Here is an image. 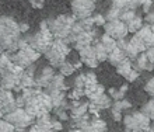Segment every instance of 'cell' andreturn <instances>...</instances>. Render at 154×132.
<instances>
[{
	"mask_svg": "<svg viewBox=\"0 0 154 132\" xmlns=\"http://www.w3.org/2000/svg\"><path fill=\"white\" fill-rule=\"evenodd\" d=\"M21 39L20 23L7 16L0 17V45L6 52H16Z\"/></svg>",
	"mask_w": 154,
	"mask_h": 132,
	"instance_id": "6da1fadb",
	"label": "cell"
},
{
	"mask_svg": "<svg viewBox=\"0 0 154 132\" xmlns=\"http://www.w3.org/2000/svg\"><path fill=\"white\" fill-rule=\"evenodd\" d=\"M25 110L28 114L34 117V118H38L41 115H45V114H49L52 111V101H51V97H49V93L46 91H42L38 87L37 93L34 94V97L29 100L28 103L25 104Z\"/></svg>",
	"mask_w": 154,
	"mask_h": 132,
	"instance_id": "7a4b0ae2",
	"label": "cell"
},
{
	"mask_svg": "<svg viewBox=\"0 0 154 132\" xmlns=\"http://www.w3.org/2000/svg\"><path fill=\"white\" fill-rule=\"evenodd\" d=\"M25 39L37 52L44 55L49 49V46L52 45L55 37H53V34L51 33V30L48 27V21H42L41 23V28L32 35L25 37Z\"/></svg>",
	"mask_w": 154,
	"mask_h": 132,
	"instance_id": "3957f363",
	"label": "cell"
},
{
	"mask_svg": "<svg viewBox=\"0 0 154 132\" xmlns=\"http://www.w3.org/2000/svg\"><path fill=\"white\" fill-rule=\"evenodd\" d=\"M41 54L37 52L34 49L32 46L29 45L25 38H21L20 39V44H18V49L16 52H13L11 55V61L16 63L17 66H20L23 69L31 66L32 63H35L39 59Z\"/></svg>",
	"mask_w": 154,
	"mask_h": 132,
	"instance_id": "277c9868",
	"label": "cell"
},
{
	"mask_svg": "<svg viewBox=\"0 0 154 132\" xmlns=\"http://www.w3.org/2000/svg\"><path fill=\"white\" fill-rule=\"evenodd\" d=\"M76 21H77V18L74 16L60 14V16L55 17V18L48 20V27L55 38L66 39L70 35V33H72V28H73Z\"/></svg>",
	"mask_w": 154,
	"mask_h": 132,
	"instance_id": "5b68a950",
	"label": "cell"
},
{
	"mask_svg": "<svg viewBox=\"0 0 154 132\" xmlns=\"http://www.w3.org/2000/svg\"><path fill=\"white\" fill-rule=\"evenodd\" d=\"M70 54V45L66 41L60 38H55L52 45L49 46V49L45 52V56L48 59V62L53 68H59L62 63L66 61L67 55Z\"/></svg>",
	"mask_w": 154,
	"mask_h": 132,
	"instance_id": "8992f818",
	"label": "cell"
},
{
	"mask_svg": "<svg viewBox=\"0 0 154 132\" xmlns=\"http://www.w3.org/2000/svg\"><path fill=\"white\" fill-rule=\"evenodd\" d=\"M3 118L7 120L10 124L14 125L16 131H23V129L28 128V127H31V125L34 124V121H35V118H34L31 114H28L24 107L14 108L13 111L4 114Z\"/></svg>",
	"mask_w": 154,
	"mask_h": 132,
	"instance_id": "52a82bcc",
	"label": "cell"
},
{
	"mask_svg": "<svg viewBox=\"0 0 154 132\" xmlns=\"http://www.w3.org/2000/svg\"><path fill=\"white\" fill-rule=\"evenodd\" d=\"M125 131H150V118L142 111L128 114L122 118Z\"/></svg>",
	"mask_w": 154,
	"mask_h": 132,
	"instance_id": "ba28073f",
	"label": "cell"
},
{
	"mask_svg": "<svg viewBox=\"0 0 154 132\" xmlns=\"http://www.w3.org/2000/svg\"><path fill=\"white\" fill-rule=\"evenodd\" d=\"M95 10V0H73L72 2V11L77 20H83L93 16Z\"/></svg>",
	"mask_w": 154,
	"mask_h": 132,
	"instance_id": "9c48e42d",
	"label": "cell"
},
{
	"mask_svg": "<svg viewBox=\"0 0 154 132\" xmlns=\"http://www.w3.org/2000/svg\"><path fill=\"white\" fill-rule=\"evenodd\" d=\"M104 27V31L105 34L111 35L115 39H121V38L126 37L129 34V30H128V25L126 23H123L122 20H112V21H106L105 24L102 25Z\"/></svg>",
	"mask_w": 154,
	"mask_h": 132,
	"instance_id": "30bf717a",
	"label": "cell"
},
{
	"mask_svg": "<svg viewBox=\"0 0 154 132\" xmlns=\"http://www.w3.org/2000/svg\"><path fill=\"white\" fill-rule=\"evenodd\" d=\"M79 56H80V61L83 62V65L88 66L90 69H95L100 65L97 55H95V49H94L93 45H87L80 48L79 49Z\"/></svg>",
	"mask_w": 154,
	"mask_h": 132,
	"instance_id": "8fae6325",
	"label": "cell"
},
{
	"mask_svg": "<svg viewBox=\"0 0 154 132\" xmlns=\"http://www.w3.org/2000/svg\"><path fill=\"white\" fill-rule=\"evenodd\" d=\"M14 108H17V101L16 96L13 94V90H7V89H0V110L3 114L13 111Z\"/></svg>",
	"mask_w": 154,
	"mask_h": 132,
	"instance_id": "7c38bea8",
	"label": "cell"
},
{
	"mask_svg": "<svg viewBox=\"0 0 154 132\" xmlns=\"http://www.w3.org/2000/svg\"><path fill=\"white\" fill-rule=\"evenodd\" d=\"M116 72H118V74L123 76L128 82H134L139 77V74H140V72L133 68V62L129 58H126L121 65L116 66Z\"/></svg>",
	"mask_w": 154,
	"mask_h": 132,
	"instance_id": "4fadbf2b",
	"label": "cell"
},
{
	"mask_svg": "<svg viewBox=\"0 0 154 132\" xmlns=\"http://www.w3.org/2000/svg\"><path fill=\"white\" fill-rule=\"evenodd\" d=\"M55 68L53 66H45L41 69V72L35 76V87H39V89H46L49 86L51 80L55 76Z\"/></svg>",
	"mask_w": 154,
	"mask_h": 132,
	"instance_id": "5bb4252c",
	"label": "cell"
},
{
	"mask_svg": "<svg viewBox=\"0 0 154 132\" xmlns=\"http://www.w3.org/2000/svg\"><path fill=\"white\" fill-rule=\"evenodd\" d=\"M69 111H70V118H79V117L84 115L88 112V103L85 101H80V100H70L69 103Z\"/></svg>",
	"mask_w": 154,
	"mask_h": 132,
	"instance_id": "9a60e30c",
	"label": "cell"
},
{
	"mask_svg": "<svg viewBox=\"0 0 154 132\" xmlns=\"http://www.w3.org/2000/svg\"><path fill=\"white\" fill-rule=\"evenodd\" d=\"M52 122H53V120L51 118L49 114L41 115V117H38V118H35V124H32L29 127V131H41V132L53 131Z\"/></svg>",
	"mask_w": 154,
	"mask_h": 132,
	"instance_id": "2e32d148",
	"label": "cell"
},
{
	"mask_svg": "<svg viewBox=\"0 0 154 132\" xmlns=\"http://www.w3.org/2000/svg\"><path fill=\"white\" fill-rule=\"evenodd\" d=\"M134 35H136V37H137L143 44H144L146 48L154 46V33H153V30L150 28V24L143 25L137 33H134Z\"/></svg>",
	"mask_w": 154,
	"mask_h": 132,
	"instance_id": "e0dca14e",
	"label": "cell"
},
{
	"mask_svg": "<svg viewBox=\"0 0 154 132\" xmlns=\"http://www.w3.org/2000/svg\"><path fill=\"white\" fill-rule=\"evenodd\" d=\"M132 62H133V68H134L136 70H139V72H144V70L150 72V70L154 69L153 63L149 61V58H147V55L144 54V52L139 54L137 58H134Z\"/></svg>",
	"mask_w": 154,
	"mask_h": 132,
	"instance_id": "ac0fdd59",
	"label": "cell"
},
{
	"mask_svg": "<svg viewBox=\"0 0 154 132\" xmlns=\"http://www.w3.org/2000/svg\"><path fill=\"white\" fill-rule=\"evenodd\" d=\"M67 86L65 83V76L62 73H55L53 79L51 80L49 86L46 87V91H66Z\"/></svg>",
	"mask_w": 154,
	"mask_h": 132,
	"instance_id": "d6986e66",
	"label": "cell"
},
{
	"mask_svg": "<svg viewBox=\"0 0 154 132\" xmlns=\"http://www.w3.org/2000/svg\"><path fill=\"white\" fill-rule=\"evenodd\" d=\"M125 59H126L125 52H123L121 48H118V46H116L114 51H111L109 54H108V59H106V61H108V62H109L112 66H115V68H116V66L121 65Z\"/></svg>",
	"mask_w": 154,
	"mask_h": 132,
	"instance_id": "ffe728a7",
	"label": "cell"
},
{
	"mask_svg": "<svg viewBox=\"0 0 154 132\" xmlns=\"http://www.w3.org/2000/svg\"><path fill=\"white\" fill-rule=\"evenodd\" d=\"M14 65V62L11 61V55L10 52H0V76L3 73H6L7 70H10Z\"/></svg>",
	"mask_w": 154,
	"mask_h": 132,
	"instance_id": "44dd1931",
	"label": "cell"
},
{
	"mask_svg": "<svg viewBox=\"0 0 154 132\" xmlns=\"http://www.w3.org/2000/svg\"><path fill=\"white\" fill-rule=\"evenodd\" d=\"M104 91H105V87L102 86V84H100V83H97V84H94V86L84 89V96L88 97L90 101H93V100H95L97 97H100Z\"/></svg>",
	"mask_w": 154,
	"mask_h": 132,
	"instance_id": "7402d4cb",
	"label": "cell"
},
{
	"mask_svg": "<svg viewBox=\"0 0 154 132\" xmlns=\"http://www.w3.org/2000/svg\"><path fill=\"white\" fill-rule=\"evenodd\" d=\"M106 122L104 120H101L98 115H94L90 120V131L93 132H104L106 131Z\"/></svg>",
	"mask_w": 154,
	"mask_h": 132,
	"instance_id": "603a6c76",
	"label": "cell"
},
{
	"mask_svg": "<svg viewBox=\"0 0 154 132\" xmlns=\"http://www.w3.org/2000/svg\"><path fill=\"white\" fill-rule=\"evenodd\" d=\"M100 42H101L102 45H104V48L108 51V54H109L111 51H114L115 48H116V39H115V38H112L111 35H108V34H104V35H101V39H100Z\"/></svg>",
	"mask_w": 154,
	"mask_h": 132,
	"instance_id": "cb8c5ba5",
	"label": "cell"
},
{
	"mask_svg": "<svg viewBox=\"0 0 154 132\" xmlns=\"http://www.w3.org/2000/svg\"><path fill=\"white\" fill-rule=\"evenodd\" d=\"M128 83H125L123 86H121L119 89H109L108 90V93H109V97L114 100H122L123 99V96H125V93L128 91Z\"/></svg>",
	"mask_w": 154,
	"mask_h": 132,
	"instance_id": "d4e9b609",
	"label": "cell"
},
{
	"mask_svg": "<svg viewBox=\"0 0 154 132\" xmlns=\"http://www.w3.org/2000/svg\"><path fill=\"white\" fill-rule=\"evenodd\" d=\"M94 49H95V55H97V59L98 62H105L106 59H108V51L104 48L101 42H97L95 45H94Z\"/></svg>",
	"mask_w": 154,
	"mask_h": 132,
	"instance_id": "484cf974",
	"label": "cell"
},
{
	"mask_svg": "<svg viewBox=\"0 0 154 132\" xmlns=\"http://www.w3.org/2000/svg\"><path fill=\"white\" fill-rule=\"evenodd\" d=\"M128 30H129V33H137L139 30L143 27V18L142 17H139V16H136L134 18H132V20L128 23Z\"/></svg>",
	"mask_w": 154,
	"mask_h": 132,
	"instance_id": "4316f807",
	"label": "cell"
},
{
	"mask_svg": "<svg viewBox=\"0 0 154 132\" xmlns=\"http://www.w3.org/2000/svg\"><path fill=\"white\" fill-rule=\"evenodd\" d=\"M59 72H60L63 76H70V74H73L74 72H76V68H74V65H73V62H70V61H65V62L62 63L59 68Z\"/></svg>",
	"mask_w": 154,
	"mask_h": 132,
	"instance_id": "83f0119b",
	"label": "cell"
},
{
	"mask_svg": "<svg viewBox=\"0 0 154 132\" xmlns=\"http://www.w3.org/2000/svg\"><path fill=\"white\" fill-rule=\"evenodd\" d=\"M121 13H122V10L121 8H118V7H115V6H112V7L106 11V14H105V20L106 21H112V20H119V17H121Z\"/></svg>",
	"mask_w": 154,
	"mask_h": 132,
	"instance_id": "f1b7e54d",
	"label": "cell"
},
{
	"mask_svg": "<svg viewBox=\"0 0 154 132\" xmlns=\"http://www.w3.org/2000/svg\"><path fill=\"white\" fill-rule=\"evenodd\" d=\"M140 111L144 112L150 120H154V99L150 100V101H147L146 104H143V107Z\"/></svg>",
	"mask_w": 154,
	"mask_h": 132,
	"instance_id": "f546056e",
	"label": "cell"
},
{
	"mask_svg": "<svg viewBox=\"0 0 154 132\" xmlns=\"http://www.w3.org/2000/svg\"><path fill=\"white\" fill-rule=\"evenodd\" d=\"M112 2V6L121 8V10H133L132 6H130V0H111Z\"/></svg>",
	"mask_w": 154,
	"mask_h": 132,
	"instance_id": "4dcf8cb0",
	"label": "cell"
},
{
	"mask_svg": "<svg viewBox=\"0 0 154 132\" xmlns=\"http://www.w3.org/2000/svg\"><path fill=\"white\" fill-rule=\"evenodd\" d=\"M136 17V13H134V10H122V13H121V17H119V20H122L123 23H129L132 18H134Z\"/></svg>",
	"mask_w": 154,
	"mask_h": 132,
	"instance_id": "1f68e13d",
	"label": "cell"
},
{
	"mask_svg": "<svg viewBox=\"0 0 154 132\" xmlns=\"http://www.w3.org/2000/svg\"><path fill=\"white\" fill-rule=\"evenodd\" d=\"M11 131H16L14 125L10 124L7 120L4 118H0V132H11Z\"/></svg>",
	"mask_w": 154,
	"mask_h": 132,
	"instance_id": "d6a6232c",
	"label": "cell"
},
{
	"mask_svg": "<svg viewBox=\"0 0 154 132\" xmlns=\"http://www.w3.org/2000/svg\"><path fill=\"white\" fill-rule=\"evenodd\" d=\"M97 83H98L97 76H95L93 72H88V73H85V87H84V89L94 86V84H97Z\"/></svg>",
	"mask_w": 154,
	"mask_h": 132,
	"instance_id": "836d02e7",
	"label": "cell"
},
{
	"mask_svg": "<svg viewBox=\"0 0 154 132\" xmlns=\"http://www.w3.org/2000/svg\"><path fill=\"white\" fill-rule=\"evenodd\" d=\"M83 96H84V90H81V89H77V87H74L73 90H72L69 94H67V99H69V100H80Z\"/></svg>",
	"mask_w": 154,
	"mask_h": 132,
	"instance_id": "e575fe53",
	"label": "cell"
},
{
	"mask_svg": "<svg viewBox=\"0 0 154 132\" xmlns=\"http://www.w3.org/2000/svg\"><path fill=\"white\" fill-rule=\"evenodd\" d=\"M74 87H77V89H81V90H84L85 87V74H79L76 79H74Z\"/></svg>",
	"mask_w": 154,
	"mask_h": 132,
	"instance_id": "d590c367",
	"label": "cell"
},
{
	"mask_svg": "<svg viewBox=\"0 0 154 132\" xmlns=\"http://www.w3.org/2000/svg\"><path fill=\"white\" fill-rule=\"evenodd\" d=\"M93 20H94V25H95V27H102V25L106 23L105 16H102V14H94Z\"/></svg>",
	"mask_w": 154,
	"mask_h": 132,
	"instance_id": "8d00e7d4",
	"label": "cell"
},
{
	"mask_svg": "<svg viewBox=\"0 0 154 132\" xmlns=\"http://www.w3.org/2000/svg\"><path fill=\"white\" fill-rule=\"evenodd\" d=\"M144 90H146V93H147L149 96L154 97V77H151L150 80L146 83V86H144Z\"/></svg>",
	"mask_w": 154,
	"mask_h": 132,
	"instance_id": "74e56055",
	"label": "cell"
},
{
	"mask_svg": "<svg viewBox=\"0 0 154 132\" xmlns=\"http://www.w3.org/2000/svg\"><path fill=\"white\" fill-rule=\"evenodd\" d=\"M144 54L147 55L149 61H150V62L153 63V66H154V46H150V48H147V49L144 51Z\"/></svg>",
	"mask_w": 154,
	"mask_h": 132,
	"instance_id": "f35d334b",
	"label": "cell"
},
{
	"mask_svg": "<svg viewBox=\"0 0 154 132\" xmlns=\"http://www.w3.org/2000/svg\"><path fill=\"white\" fill-rule=\"evenodd\" d=\"M29 4L34 8H42L45 4V0H29Z\"/></svg>",
	"mask_w": 154,
	"mask_h": 132,
	"instance_id": "ab89813d",
	"label": "cell"
},
{
	"mask_svg": "<svg viewBox=\"0 0 154 132\" xmlns=\"http://www.w3.org/2000/svg\"><path fill=\"white\" fill-rule=\"evenodd\" d=\"M153 0H144L143 2V4H142V7H143V11L144 13H147V11H150V8H151V6H153Z\"/></svg>",
	"mask_w": 154,
	"mask_h": 132,
	"instance_id": "60d3db41",
	"label": "cell"
},
{
	"mask_svg": "<svg viewBox=\"0 0 154 132\" xmlns=\"http://www.w3.org/2000/svg\"><path fill=\"white\" fill-rule=\"evenodd\" d=\"M52 128H53V131H62V129H63V124H62V121L60 120H53Z\"/></svg>",
	"mask_w": 154,
	"mask_h": 132,
	"instance_id": "b9f144b4",
	"label": "cell"
},
{
	"mask_svg": "<svg viewBox=\"0 0 154 132\" xmlns=\"http://www.w3.org/2000/svg\"><path fill=\"white\" fill-rule=\"evenodd\" d=\"M111 115L114 118L116 122H121L122 121V112L121 111H116V110H111Z\"/></svg>",
	"mask_w": 154,
	"mask_h": 132,
	"instance_id": "7bdbcfd3",
	"label": "cell"
},
{
	"mask_svg": "<svg viewBox=\"0 0 154 132\" xmlns=\"http://www.w3.org/2000/svg\"><path fill=\"white\" fill-rule=\"evenodd\" d=\"M144 20H146L147 24H153V23H154V10H153V11H147L146 13Z\"/></svg>",
	"mask_w": 154,
	"mask_h": 132,
	"instance_id": "ee69618b",
	"label": "cell"
},
{
	"mask_svg": "<svg viewBox=\"0 0 154 132\" xmlns=\"http://www.w3.org/2000/svg\"><path fill=\"white\" fill-rule=\"evenodd\" d=\"M143 2H144V0H130V6H132L133 10H136L139 6H142Z\"/></svg>",
	"mask_w": 154,
	"mask_h": 132,
	"instance_id": "f6af8a7d",
	"label": "cell"
},
{
	"mask_svg": "<svg viewBox=\"0 0 154 132\" xmlns=\"http://www.w3.org/2000/svg\"><path fill=\"white\" fill-rule=\"evenodd\" d=\"M29 30V25L27 23H20V31L21 33H27Z\"/></svg>",
	"mask_w": 154,
	"mask_h": 132,
	"instance_id": "bcb514c9",
	"label": "cell"
},
{
	"mask_svg": "<svg viewBox=\"0 0 154 132\" xmlns=\"http://www.w3.org/2000/svg\"><path fill=\"white\" fill-rule=\"evenodd\" d=\"M73 65H74V68H76V70H77V69H80L81 66H83V62H81V61H77V62H74Z\"/></svg>",
	"mask_w": 154,
	"mask_h": 132,
	"instance_id": "7dc6e473",
	"label": "cell"
},
{
	"mask_svg": "<svg viewBox=\"0 0 154 132\" xmlns=\"http://www.w3.org/2000/svg\"><path fill=\"white\" fill-rule=\"evenodd\" d=\"M150 28L153 30V33H154V23H153V24H150Z\"/></svg>",
	"mask_w": 154,
	"mask_h": 132,
	"instance_id": "c3c4849f",
	"label": "cell"
},
{
	"mask_svg": "<svg viewBox=\"0 0 154 132\" xmlns=\"http://www.w3.org/2000/svg\"><path fill=\"white\" fill-rule=\"evenodd\" d=\"M3 115H4V114L2 112V110H0V118H3Z\"/></svg>",
	"mask_w": 154,
	"mask_h": 132,
	"instance_id": "681fc988",
	"label": "cell"
},
{
	"mask_svg": "<svg viewBox=\"0 0 154 132\" xmlns=\"http://www.w3.org/2000/svg\"><path fill=\"white\" fill-rule=\"evenodd\" d=\"M150 131H154V124L151 125V128H150Z\"/></svg>",
	"mask_w": 154,
	"mask_h": 132,
	"instance_id": "f907efd6",
	"label": "cell"
},
{
	"mask_svg": "<svg viewBox=\"0 0 154 132\" xmlns=\"http://www.w3.org/2000/svg\"><path fill=\"white\" fill-rule=\"evenodd\" d=\"M0 89H2V76H0Z\"/></svg>",
	"mask_w": 154,
	"mask_h": 132,
	"instance_id": "816d5d0a",
	"label": "cell"
},
{
	"mask_svg": "<svg viewBox=\"0 0 154 132\" xmlns=\"http://www.w3.org/2000/svg\"><path fill=\"white\" fill-rule=\"evenodd\" d=\"M0 52H3V48H2V45H0Z\"/></svg>",
	"mask_w": 154,
	"mask_h": 132,
	"instance_id": "f5cc1de1",
	"label": "cell"
},
{
	"mask_svg": "<svg viewBox=\"0 0 154 132\" xmlns=\"http://www.w3.org/2000/svg\"><path fill=\"white\" fill-rule=\"evenodd\" d=\"M153 2H154V0H153Z\"/></svg>",
	"mask_w": 154,
	"mask_h": 132,
	"instance_id": "db71d44e",
	"label": "cell"
}]
</instances>
